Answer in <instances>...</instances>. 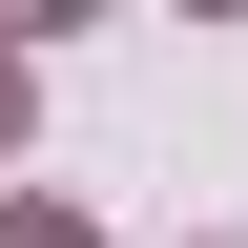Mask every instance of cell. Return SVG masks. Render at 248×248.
Here are the masks:
<instances>
[{"label": "cell", "mask_w": 248, "mask_h": 248, "mask_svg": "<svg viewBox=\"0 0 248 248\" xmlns=\"http://www.w3.org/2000/svg\"><path fill=\"white\" fill-rule=\"evenodd\" d=\"M0 145H21V62H0Z\"/></svg>", "instance_id": "2"}, {"label": "cell", "mask_w": 248, "mask_h": 248, "mask_svg": "<svg viewBox=\"0 0 248 248\" xmlns=\"http://www.w3.org/2000/svg\"><path fill=\"white\" fill-rule=\"evenodd\" d=\"M21 21H83V0H21Z\"/></svg>", "instance_id": "3"}, {"label": "cell", "mask_w": 248, "mask_h": 248, "mask_svg": "<svg viewBox=\"0 0 248 248\" xmlns=\"http://www.w3.org/2000/svg\"><path fill=\"white\" fill-rule=\"evenodd\" d=\"M0 248H83V228H62V207H0Z\"/></svg>", "instance_id": "1"}, {"label": "cell", "mask_w": 248, "mask_h": 248, "mask_svg": "<svg viewBox=\"0 0 248 248\" xmlns=\"http://www.w3.org/2000/svg\"><path fill=\"white\" fill-rule=\"evenodd\" d=\"M186 21H248V0H186Z\"/></svg>", "instance_id": "4"}]
</instances>
